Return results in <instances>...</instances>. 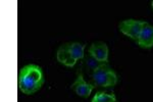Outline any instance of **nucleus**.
Segmentation results:
<instances>
[{
  "label": "nucleus",
  "instance_id": "1",
  "mask_svg": "<svg viewBox=\"0 0 153 102\" xmlns=\"http://www.w3.org/2000/svg\"><path fill=\"white\" fill-rule=\"evenodd\" d=\"M44 84L43 71L36 64H28L19 74V88L26 95H32L41 89Z\"/></svg>",
  "mask_w": 153,
  "mask_h": 102
},
{
  "label": "nucleus",
  "instance_id": "2",
  "mask_svg": "<svg viewBox=\"0 0 153 102\" xmlns=\"http://www.w3.org/2000/svg\"><path fill=\"white\" fill-rule=\"evenodd\" d=\"M85 45L78 42L66 43L60 46L57 50V60L65 66L73 68L79 59H83L85 56Z\"/></svg>",
  "mask_w": 153,
  "mask_h": 102
},
{
  "label": "nucleus",
  "instance_id": "3",
  "mask_svg": "<svg viewBox=\"0 0 153 102\" xmlns=\"http://www.w3.org/2000/svg\"><path fill=\"white\" fill-rule=\"evenodd\" d=\"M92 83L95 87H113L117 83V76L106 63H101L93 71Z\"/></svg>",
  "mask_w": 153,
  "mask_h": 102
},
{
  "label": "nucleus",
  "instance_id": "4",
  "mask_svg": "<svg viewBox=\"0 0 153 102\" xmlns=\"http://www.w3.org/2000/svg\"><path fill=\"white\" fill-rule=\"evenodd\" d=\"M147 23L142 21H136V19H126L120 24V30L123 34L130 37L131 39L138 41L143 27Z\"/></svg>",
  "mask_w": 153,
  "mask_h": 102
},
{
  "label": "nucleus",
  "instance_id": "5",
  "mask_svg": "<svg viewBox=\"0 0 153 102\" xmlns=\"http://www.w3.org/2000/svg\"><path fill=\"white\" fill-rule=\"evenodd\" d=\"M89 55L100 63H107L108 60V48L107 45L102 42L93 43L89 48Z\"/></svg>",
  "mask_w": 153,
  "mask_h": 102
},
{
  "label": "nucleus",
  "instance_id": "6",
  "mask_svg": "<svg viewBox=\"0 0 153 102\" xmlns=\"http://www.w3.org/2000/svg\"><path fill=\"white\" fill-rule=\"evenodd\" d=\"M94 88H95V86L93 85V84H88L87 82H85L82 74H79L76 82L71 86V90L75 91L76 95L83 97V98H88Z\"/></svg>",
  "mask_w": 153,
  "mask_h": 102
},
{
  "label": "nucleus",
  "instance_id": "7",
  "mask_svg": "<svg viewBox=\"0 0 153 102\" xmlns=\"http://www.w3.org/2000/svg\"><path fill=\"white\" fill-rule=\"evenodd\" d=\"M137 42L143 48H151V47H153V26H150L148 24L145 25L143 27Z\"/></svg>",
  "mask_w": 153,
  "mask_h": 102
},
{
  "label": "nucleus",
  "instance_id": "8",
  "mask_svg": "<svg viewBox=\"0 0 153 102\" xmlns=\"http://www.w3.org/2000/svg\"><path fill=\"white\" fill-rule=\"evenodd\" d=\"M92 102H117L114 94H107L104 92H97L92 99Z\"/></svg>",
  "mask_w": 153,
  "mask_h": 102
},
{
  "label": "nucleus",
  "instance_id": "9",
  "mask_svg": "<svg viewBox=\"0 0 153 102\" xmlns=\"http://www.w3.org/2000/svg\"><path fill=\"white\" fill-rule=\"evenodd\" d=\"M151 5H152V8H153V1H152V3H151Z\"/></svg>",
  "mask_w": 153,
  "mask_h": 102
}]
</instances>
